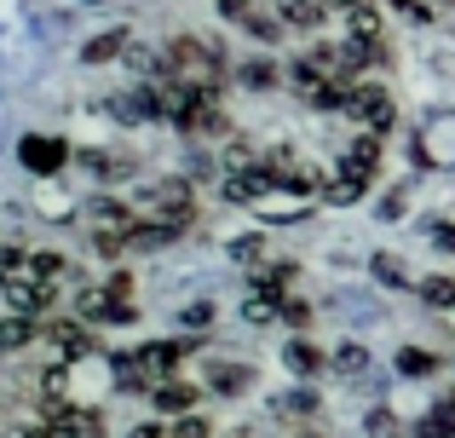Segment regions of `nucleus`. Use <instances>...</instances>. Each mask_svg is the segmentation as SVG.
I'll use <instances>...</instances> for the list:
<instances>
[{"instance_id": "1", "label": "nucleus", "mask_w": 455, "mask_h": 438, "mask_svg": "<svg viewBox=\"0 0 455 438\" xmlns=\"http://www.w3.org/2000/svg\"><path fill=\"white\" fill-rule=\"evenodd\" d=\"M145 214H167V219H185L190 214V185H179V179H167V185H150L145 191Z\"/></svg>"}, {"instance_id": "2", "label": "nucleus", "mask_w": 455, "mask_h": 438, "mask_svg": "<svg viewBox=\"0 0 455 438\" xmlns=\"http://www.w3.org/2000/svg\"><path fill=\"white\" fill-rule=\"evenodd\" d=\"M346 110H352L357 122H369V127H375V133H387V127H392V99H387V92H380V87H357Z\"/></svg>"}, {"instance_id": "3", "label": "nucleus", "mask_w": 455, "mask_h": 438, "mask_svg": "<svg viewBox=\"0 0 455 438\" xmlns=\"http://www.w3.org/2000/svg\"><path fill=\"white\" fill-rule=\"evenodd\" d=\"M271 185H277V173H271V168H243V173L225 179V196H231V203H254V196L271 191Z\"/></svg>"}, {"instance_id": "4", "label": "nucleus", "mask_w": 455, "mask_h": 438, "mask_svg": "<svg viewBox=\"0 0 455 438\" xmlns=\"http://www.w3.org/2000/svg\"><path fill=\"white\" fill-rule=\"evenodd\" d=\"M375 162H380V139L369 133V139H357V145L346 150L340 173H346V179H357V185H369V173H375Z\"/></svg>"}, {"instance_id": "5", "label": "nucleus", "mask_w": 455, "mask_h": 438, "mask_svg": "<svg viewBox=\"0 0 455 438\" xmlns=\"http://www.w3.org/2000/svg\"><path fill=\"white\" fill-rule=\"evenodd\" d=\"M64 156H69V150L58 145V139H23V162H29L35 173H52Z\"/></svg>"}, {"instance_id": "6", "label": "nucleus", "mask_w": 455, "mask_h": 438, "mask_svg": "<svg viewBox=\"0 0 455 438\" xmlns=\"http://www.w3.org/2000/svg\"><path fill=\"white\" fill-rule=\"evenodd\" d=\"M6 294H12V306H18L23 317H29V312H41V306H46V289H41V277H12V283H6Z\"/></svg>"}, {"instance_id": "7", "label": "nucleus", "mask_w": 455, "mask_h": 438, "mask_svg": "<svg viewBox=\"0 0 455 438\" xmlns=\"http://www.w3.org/2000/svg\"><path fill=\"white\" fill-rule=\"evenodd\" d=\"M173 363H179V346H167V340H162V346H145V352H139V370H145V375H167Z\"/></svg>"}, {"instance_id": "8", "label": "nucleus", "mask_w": 455, "mask_h": 438, "mask_svg": "<svg viewBox=\"0 0 455 438\" xmlns=\"http://www.w3.org/2000/svg\"><path fill=\"white\" fill-rule=\"evenodd\" d=\"M277 18H283V23H294V29H311L323 12L311 6V0H277Z\"/></svg>"}, {"instance_id": "9", "label": "nucleus", "mask_w": 455, "mask_h": 438, "mask_svg": "<svg viewBox=\"0 0 455 438\" xmlns=\"http://www.w3.org/2000/svg\"><path fill=\"white\" fill-rule=\"evenodd\" d=\"M46 340H52V346H64L69 358H76V352H87V335H81L76 323H52V329H46Z\"/></svg>"}, {"instance_id": "10", "label": "nucleus", "mask_w": 455, "mask_h": 438, "mask_svg": "<svg viewBox=\"0 0 455 438\" xmlns=\"http://www.w3.org/2000/svg\"><path fill=\"white\" fill-rule=\"evenodd\" d=\"M156 404H162V410H190V404H196V386H179V381H167L162 393H156Z\"/></svg>"}, {"instance_id": "11", "label": "nucleus", "mask_w": 455, "mask_h": 438, "mask_svg": "<svg viewBox=\"0 0 455 438\" xmlns=\"http://www.w3.org/2000/svg\"><path fill=\"white\" fill-rule=\"evenodd\" d=\"M398 370L403 375H433L438 358H433V352H421V346H410V352H398Z\"/></svg>"}, {"instance_id": "12", "label": "nucleus", "mask_w": 455, "mask_h": 438, "mask_svg": "<svg viewBox=\"0 0 455 438\" xmlns=\"http://www.w3.org/2000/svg\"><path fill=\"white\" fill-rule=\"evenodd\" d=\"M352 35H357V41H380V12L357 6V12H352Z\"/></svg>"}, {"instance_id": "13", "label": "nucleus", "mask_w": 455, "mask_h": 438, "mask_svg": "<svg viewBox=\"0 0 455 438\" xmlns=\"http://www.w3.org/2000/svg\"><path fill=\"white\" fill-rule=\"evenodd\" d=\"M421 300H433V306H455V283H450V277H427V283H421Z\"/></svg>"}, {"instance_id": "14", "label": "nucleus", "mask_w": 455, "mask_h": 438, "mask_svg": "<svg viewBox=\"0 0 455 438\" xmlns=\"http://www.w3.org/2000/svg\"><path fill=\"white\" fill-rule=\"evenodd\" d=\"M29 335H35V329L23 323V317H12V323H0V352H18V346H23Z\"/></svg>"}, {"instance_id": "15", "label": "nucleus", "mask_w": 455, "mask_h": 438, "mask_svg": "<svg viewBox=\"0 0 455 438\" xmlns=\"http://www.w3.org/2000/svg\"><path fill=\"white\" fill-rule=\"evenodd\" d=\"M289 363H294V370H300V375H311V370H323L317 346H306V340H294V346H289Z\"/></svg>"}, {"instance_id": "16", "label": "nucleus", "mask_w": 455, "mask_h": 438, "mask_svg": "<svg viewBox=\"0 0 455 438\" xmlns=\"http://www.w3.org/2000/svg\"><path fill=\"white\" fill-rule=\"evenodd\" d=\"M334 370H340V375H357V370H363V346H340V352H334Z\"/></svg>"}, {"instance_id": "17", "label": "nucleus", "mask_w": 455, "mask_h": 438, "mask_svg": "<svg viewBox=\"0 0 455 438\" xmlns=\"http://www.w3.org/2000/svg\"><path fill=\"white\" fill-rule=\"evenodd\" d=\"M352 196H363V185H357V179H346V173H340V179H329V203H352Z\"/></svg>"}, {"instance_id": "18", "label": "nucleus", "mask_w": 455, "mask_h": 438, "mask_svg": "<svg viewBox=\"0 0 455 438\" xmlns=\"http://www.w3.org/2000/svg\"><path fill=\"white\" fill-rule=\"evenodd\" d=\"M122 41H127V35H122V29H116V35H104V41H92V46H87V58H92V64H99V58H110V52H122Z\"/></svg>"}, {"instance_id": "19", "label": "nucleus", "mask_w": 455, "mask_h": 438, "mask_svg": "<svg viewBox=\"0 0 455 438\" xmlns=\"http://www.w3.org/2000/svg\"><path fill=\"white\" fill-rule=\"evenodd\" d=\"M29 271H35V277H58L64 259H58V254H29Z\"/></svg>"}, {"instance_id": "20", "label": "nucleus", "mask_w": 455, "mask_h": 438, "mask_svg": "<svg viewBox=\"0 0 455 438\" xmlns=\"http://www.w3.org/2000/svg\"><path fill=\"white\" fill-rule=\"evenodd\" d=\"M213 386H220V393H236V386H248V375L243 370H213Z\"/></svg>"}, {"instance_id": "21", "label": "nucleus", "mask_w": 455, "mask_h": 438, "mask_svg": "<svg viewBox=\"0 0 455 438\" xmlns=\"http://www.w3.org/2000/svg\"><path fill=\"white\" fill-rule=\"evenodd\" d=\"M173 438H208V421H202V416H185V421H179V433Z\"/></svg>"}, {"instance_id": "22", "label": "nucleus", "mask_w": 455, "mask_h": 438, "mask_svg": "<svg viewBox=\"0 0 455 438\" xmlns=\"http://www.w3.org/2000/svg\"><path fill=\"white\" fill-rule=\"evenodd\" d=\"M283 317H289V323H294V329H300V323H306V317H311V306H306V300H283Z\"/></svg>"}, {"instance_id": "23", "label": "nucleus", "mask_w": 455, "mask_h": 438, "mask_svg": "<svg viewBox=\"0 0 455 438\" xmlns=\"http://www.w3.org/2000/svg\"><path fill=\"white\" fill-rule=\"evenodd\" d=\"M243 81H248V87H266L271 69H266V64H248V69H243Z\"/></svg>"}, {"instance_id": "24", "label": "nucleus", "mask_w": 455, "mask_h": 438, "mask_svg": "<svg viewBox=\"0 0 455 438\" xmlns=\"http://www.w3.org/2000/svg\"><path fill=\"white\" fill-rule=\"evenodd\" d=\"M334 6H346V12H357V6H369V0H334Z\"/></svg>"}, {"instance_id": "25", "label": "nucleus", "mask_w": 455, "mask_h": 438, "mask_svg": "<svg viewBox=\"0 0 455 438\" xmlns=\"http://www.w3.org/2000/svg\"><path fill=\"white\" fill-rule=\"evenodd\" d=\"M133 438H162V427H139V433H133Z\"/></svg>"}]
</instances>
